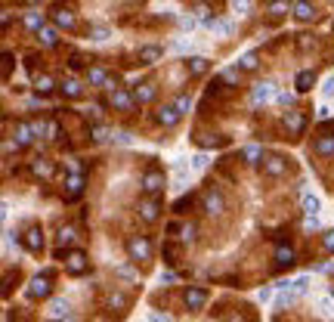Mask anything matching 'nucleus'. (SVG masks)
Masks as SVG:
<instances>
[{
	"label": "nucleus",
	"mask_w": 334,
	"mask_h": 322,
	"mask_svg": "<svg viewBox=\"0 0 334 322\" xmlns=\"http://www.w3.org/2000/svg\"><path fill=\"white\" fill-rule=\"evenodd\" d=\"M127 254L133 264H146V260H152V245H149L146 235H130L127 239Z\"/></svg>",
	"instance_id": "f257e3e1"
},
{
	"label": "nucleus",
	"mask_w": 334,
	"mask_h": 322,
	"mask_svg": "<svg viewBox=\"0 0 334 322\" xmlns=\"http://www.w3.org/2000/svg\"><path fill=\"white\" fill-rule=\"evenodd\" d=\"M201 208H204V214H223V211H226V198L220 196V192L217 189H207L204 196H201Z\"/></svg>",
	"instance_id": "f03ea898"
},
{
	"label": "nucleus",
	"mask_w": 334,
	"mask_h": 322,
	"mask_svg": "<svg viewBox=\"0 0 334 322\" xmlns=\"http://www.w3.org/2000/svg\"><path fill=\"white\" fill-rule=\"evenodd\" d=\"M183 304H186V310H201L204 304H207V291L201 285H192V288H186V294H183Z\"/></svg>",
	"instance_id": "7ed1b4c3"
},
{
	"label": "nucleus",
	"mask_w": 334,
	"mask_h": 322,
	"mask_svg": "<svg viewBox=\"0 0 334 322\" xmlns=\"http://www.w3.org/2000/svg\"><path fill=\"white\" fill-rule=\"evenodd\" d=\"M65 269H68L71 276H84L90 269V260L84 251H68V257H65Z\"/></svg>",
	"instance_id": "20e7f679"
},
{
	"label": "nucleus",
	"mask_w": 334,
	"mask_h": 322,
	"mask_svg": "<svg viewBox=\"0 0 334 322\" xmlns=\"http://www.w3.org/2000/svg\"><path fill=\"white\" fill-rule=\"evenodd\" d=\"M50 279H53V273H50V269L31 279V285H28V298H47L50 288H53V285H50Z\"/></svg>",
	"instance_id": "39448f33"
},
{
	"label": "nucleus",
	"mask_w": 334,
	"mask_h": 322,
	"mask_svg": "<svg viewBox=\"0 0 334 322\" xmlns=\"http://www.w3.org/2000/svg\"><path fill=\"white\" fill-rule=\"evenodd\" d=\"M108 103L118 108V112H130V108L136 106V96H133V93H127V90H121V87H115L112 96H108Z\"/></svg>",
	"instance_id": "423d86ee"
},
{
	"label": "nucleus",
	"mask_w": 334,
	"mask_h": 322,
	"mask_svg": "<svg viewBox=\"0 0 334 322\" xmlns=\"http://www.w3.org/2000/svg\"><path fill=\"white\" fill-rule=\"evenodd\" d=\"M272 96H275V84L263 81V84H257V87L250 90V106H263V103H269Z\"/></svg>",
	"instance_id": "0eeeda50"
},
{
	"label": "nucleus",
	"mask_w": 334,
	"mask_h": 322,
	"mask_svg": "<svg viewBox=\"0 0 334 322\" xmlns=\"http://www.w3.org/2000/svg\"><path fill=\"white\" fill-rule=\"evenodd\" d=\"M164 189V174L161 171H146L143 174V192L146 196H158Z\"/></svg>",
	"instance_id": "6e6552de"
},
{
	"label": "nucleus",
	"mask_w": 334,
	"mask_h": 322,
	"mask_svg": "<svg viewBox=\"0 0 334 322\" xmlns=\"http://www.w3.org/2000/svg\"><path fill=\"white\" fill-rule=\"evenodd\" d=\"M139 220H146V223H155L158 214H161V201L158 198H146V201H139Z\"/></svg>",
	"instance_id": "1a4fd4ad"
},
{
	"label": "nucleus",
	"mask_w": 334,
	"mask_h": 322,
	"mask_svg": "<svg viewBox=\"0 0 334 322\" xmlns=\"http://www.w3.org/2000/svg\"><path fill=\"white\" fill-rule=\"evenodd\" d=\"M108 310L118 313V316H124V313L130 310V298L124 291H112V294H108Z\"/></svg>",
	"instance_id": "9d476101"
},
{
	"label": "nucleus",
	"mask_w": 334,
	"mask_h": 322,
	"mask_svg": "<svg viewBox=\"0 0 334 322\" xmlns=\"http://www.w3.org/2000/svg\"><path fill=\"white\" fill-rule=\"evenodd\" d=\"M285 127H288V133H303V127H306V118H303V112H297V108H291V112L285 115Z\"/></svg>",
	"instance_id": "9b49d317"
},
{
	"label": "nucleus",
	"mask_w": 334,
	"mask_h": 322,
	"mask_svg": "<svg viewBox=\"0 0 334 322\" xmlns=\"http://www.w3.org/2000/svg\"><path fill=\"white\" fill-rule=\"evenodd\" d=\"M25 248H28L31 254H37L40 248H44V230H40V226H31V230L25 233Z\"/></svg>",
	"instance_id": "f8f14e48"
},
{
	"label": "nucleus",
	"mask_w": 334,
	"mask_h": 322,
	"mask_svg": "<svg viewBox=\"0 0 334 322\" xmlns=\"http://www.w3.org/2000/svg\"><path fill=\"white\" fill-rule=\"evenodd\" d=\"M180 108L177 106H164V108H158V124H164V127H177L180 124Z\"/></svg>",
	"instance_id": "ddd939ff"
},
{
	"label": "nucleus",
	"mask_w": 334,
	"mask_h": 322,
	"mask_svg": "<svg viewBox=\"0 0 334 322\" xmlns=\"http://www.w3.org/2000/svg\"><path fill=\"white\" fill-rule=\"evenodd\" d=\"M263 171L269 174V177H285V174H288V164H285V158L269 155V158L263 161Z\"/></svg>",
	"instance_id": "4468645a"
},
{
	"label": "nucleus",
	"mask_w": 334,
	"mask_h": 322,
	"mask_svg": "<svg viewBox=\"0 0 334 322\" xmlns=\"http://www.w3.org/2000/svg\"><path fill=\"white\" fill-rule=\"evenodd\" d=\"M31 140H34V130H31V124L19 121V124H16V146H28Z\"/></svg>",
	"instance_id": "2eb2a0df"
},
{
	"label": "nucleus",
	"mask_w": 334,
	"mask_h": 322,
	"mask_svg": "<svg viewBox=\"0 0 334 322\" xmlns=\"http://www.w3.org/2000/svg\"><path fill=\"white\" fill-rule=\"evenodd\" d=\"M53 22L59 25V28H74V25H78V19H74V13H71V10H62V6H59V10L53 13Z\"/></svg>",
	"instance_id": "dca6fc26"
},
{
	"label": "nucleus",
	"mask_w": 334,
	"mask_h": 322,
	"mask_svg": "<svg viewBox=\"0 0 334 322\" xmlns=\"http://www.w3.org/2000/svg\"><path fill=\"white\" fill-rule=\"evenodd\" d=\"M31 174H34V177H44V180H50V177H53V161H47V158L31 161Z\"/></svg>",
	"instance_id": "f3484780"
},
{
	"label": "nucleus",
	"mask_w": 334,
	"mask_h": 322,
	"mask_svg": "<svg viewBox=\"0 0 334 322\" xmlns=\"http://www.w3.org/2000/svg\"><path fill=\"white\" fill-rule=\"evenodd\" d=\"M313 152H316V155H325V158L334 155V137H319L313 143Z\"/></svg>",
	"instance_id": "a211bd4d"
},
{
	"label": "nucleus",
	"mask_w": 334,
	"mask_h": 322,
	"mask_svg": "<svg viewBox=\"0 0 334 322\" xmlns=\"http://www.w3.org/2000/svg\"><path fill=\"white\" fill-rule=\"evenodd\" d=\"M294 16H297L300 22H310L313 16H316V10H313L310 0H297V3H294Z\"/></svg>",
	"instance_id": "6ab92c4d"
},
{
	"label": "nucleus",
	"mask_w": 334,
	"mask_h": 322,
	"mask_svg": "<svg viewBox=\"0 0 334 322\" xmlns=\"http://www.w3.org/2000/svg\"><path fill=\"white\" fill-rule=\"evenodd\" d=\"M291 264H294V251L288 245H279L275 248V267H291Z\"/></svg>",
	"instance_id": "aec40b11"
},
{
	"label": "nucleus",
	"mask_w": 334,
	"mask_h": 322,
	"mask_svg": "<svg viewBox=\"0 0 334 322\" xmlns=\"http://www.w3.org/2000/svg\"><path fill=\"white\" fill-rule=\"evenodd\" d=\"M65 186H68V198H78L81 192H84V177H81L78 171H74V174L68 177V180H65Z\"/></svg>",
	"instance_id": "412c9836"
},
{
	"label": "nucleus",
	"mask_w": 334,
	"mask_h": 322,
	"mask_svg": "<svg viewBox=\"0 0 334 322\" xmlns=\"http://www.w3.org/2000/svg\"><path fill=\"white\" fill-rule=\"evenodd\" d=\"M207 28H211L217 37H229V35H232V22H229V19H214Z\"/></svg>",
	"instance_id": "4be33fe9"
},
{
	"label": "nucleus",
	"mask_w": 334,
	"mask_h": 322,
	"mask_svg": "<svg viewBox=\"0 0 334 322\" xmlns=\"http://www.w3.org/2000/svg\"><path fill=\"white\" fill-rule=\"evenodd\" d=\"M161 59V47H143L139 50V62L143 65H155Z\"/></svg>",
	"instance_id": "5701e85b"
},
{
	"label": "nucleus",
	"mask_w": 334,
	"mask_h": 322,
	"mask_svg": "<svg viewBox=\"0 0 334 322\" xmlns=\"http://www.w3.org/2000/svg\"><path fill=\"white\" fill-rule=\"evenodd\" d=\"M207 59L204 56H192V59H186V69H189V74H204L207 72Z\"/></svg>",
	"instance_id": "b1692460"
},
{
	"label": "nucleus",
	"mask_w": 334,
	"mask_h": 322,
	"mask_svg": "<svg viewBox=\"0 0 334 322\" xmlns=\"http://www.w3.org/2000/svg\"><path fill=\"white\" fill-rule=\"evenodd\" d=\"M133 96H136V103H152V99L158 96V87H155V84H143Z\"/></svg>",
	"instance_id": "393cba45"
},
{
	"label": "nucleus",
	"mask_w": 334,
	"mask_h": 322,
	"mask_svg": "<svg viewBox=\"0 0 334 322\" xmlns=\"http://www.w3.org/2000/svg\"><path fill=\"white\" fill-rule=\"evenodd\" d=\"M62 93H65L68 99H78L81 93H84V87H81V84L74 81V78H65V81H62Z\"/></svg>",
	"instance_id": "a878e982"
},
{
	"label": "nucleus",
	"mask_w": 334,
	"mask_h": 322,
	"mask_svg": "<svg viewBox=\"0 0 334 322\" xmlns=\"http://www.w3.org/2000/svg\"><path fill=\"white\" fill-rule=\"evenodd\" d=\"M87 84H93V87H105L108 84V74L102 69H87Z\"/></svg>",
	"instance_id": "bb28decb"
},
{
	"label": "nucleus",
	"mask_w": 334,
	"mask_h": 322,
	"mask_svg": "<svg viewBox=\"0 0 334 322\" xmlns=\"http://www.w3.org/2000/svg\"><path fill=\"white\" fill-rule=\"evenodd\" d=\"M313 81H316L313 72H300L297 78H294V87H297L300 93H306V90H313Z\"/></svg>",
	"instance_id": "cd10ccee"
},
{
	"label": "nucleus",
	"mask_w": 334,
	"mask_h": 322,
	"mask_svg": "<svg viewBox=\"0 0 334 322\" xmlns=\"http://www.w3.org/2000/svg\"><path fill=\"white\" fill-rule=\"evenodd\" d=\"M37 37H40V44H44V47H56V40H59V35H56V28H47V25H44V28L37 31Z\"/></svg>",
	"instance_id": "c85d7f7f"
},
{
	"label": "nucleus",
	"mask_w": 334,
	"mask_h": 322,
	"mask_svg": "<svg viewBox=\"0 0 334 322\" xmlns=\"http://www.w3.org/2000/svg\"><path fill=\"white\" fill-rule=\"evenodd\" d=\"M25 28L40 31L44 28V13H25Z\"/></svg>",
	"instance_id": "c756f323"
},
{
	"label": "nucleus",
	"mask_w": 334,
	"mask_h": 322,
	"mask_svg": "<svg viewBox=\"0 0 334 322\" xmlns=\"http://www.w3.org/2000/svg\"><path fill=\"white\" fill-rule=\"evenodd\" d=\"M319 208H322V201L316 198L313 192H306V196H303V211H306V214H319Z\"/></svg>",
	"instance_id": "7c9ffc66"
},
{
	"label": "nucleus",
	"mask_w": 334,
	"mask_h": 322,
	"mask_svg": "<svg viewBox=\"0 0 334 322\" xmlns=\"http://www.w3.org/2000/svg\"><path fill=\"white\" fill-rule=\"evenodd\" d=\"M50 313H53L56 319H68V313H71V307L65 301H53V307H50Z\"/></svg>",
	"instance_id": "2f4dec72"
},
{
	"label": "nucleus",
	"mask_w": 334,
	"mask_h": 322,
	"mask_svg": "<svg viewBox=\"0 0 334 322\" xmlns=\"http://www.w3.org/2000/svg\"><path fill=\"white\" fill-rule=\"evenodd\" d=\"M241 155H245V161H248V164H257V161L263 158V149H260V146H248L245 152H241Z\"/></svg>",
	"instance_id": "473e14b6"
},
{
	"label": "nucleus",
	"mask_w": 334,
	"mask_h": 322,
	"mask_svg": "<svg viewBox=\"0 0 334 322\" xmlns=\"http://www.w3.org/2000/svg\"><path fill=\"white\" fill-rule=\"evenodd\" d=\"M161 254H164V260H167L170 267H173V264H180V248H177V245H164V251H161Z\"/></svg>",
	"instance_id": "72a5a7b5"
},
{
	"label": "nucleus",
	"mask_w": 334,
	"mask_h": 322,
	"mask_svg": "<svg viewBox=\"0 0 334 322\" xmlns=\"http://www.w3.org/2000/svg\"><path fill=\"white\" fill-rule=\"evenodd\" d=\"M195 16H198V19H201L204 25H211V22H214V13H211V6H204V3H198V6H195Z\"/></svg>",
	"instance_id": "f704fd0d"
},
{
	"label": "nucleus",
	"mask_w": 334,
	"mask_h": 322,
	"mask_svg": "<svg viewBox=\"0 0 334 322\" xmlns=\"http://www.w3.org/2000/svg\"><path fill=\"white\" fill-rule=\"evenodd\" d=\"M238 65H241L245 72H254V69H257V53H245V56L238 59Z\"/></svg>",
	"instance_id": "c9c22d12"
},
{
	"label": "nucleus",
	"mask_w": 334,
	"mask_h": 322,
	"mask_svg": "<svg viewBox=\"0 0 334 322\" xmlns=\"http://www.w3.org/2000/svg\"><path fill=\"white\" fill-rule=\"evenodd\" d=\"M180 233H183V235H180L183 242H195V233H198V226H195V223H186V226H180Z\"/></svg>",
	"instance_id": "e433bc0d"
},
{
	"label": "nucleus",
	"mask_w": 334,
	"mask_h": 322,
	"mask_svg": "<svg viewBox=\"0 0 334 322\" xmlns=\"http://www.w3.org/2000/svg\"><path fill=\"white\" fill-rule=\"evenodd\" d=\"M229 3L238 16H250V0H229Z\"/></svg>",
	"instance_id": "4c0bfd02"
},
{
	"label": "nucleus",
	"mask_w": 334,
	"mask_h": 322,
	"mask_svg": "<svg viewBox=\"0 0 334 322\" xmlns=\"http://www.w3.org/2000/svg\"><path fill=\"white\" fill-rule=\"evenodd\" d=\"M90 137H93L96 143H105V140H108V127H105V124H96L93 130H90Z\"/></svg>",
	"instance_id": "58836bf2"
},
{
	"label": "nucleus",
	"mask_w": 334,
	"mask_h": 322,
	"mask_svg": "<svg viewBox=\"0 0 334 322\" xmlns=\"http://www.w3.org/2000/svg\"><path fill=\"white\" fill-rule=\"evenodd\" d=\"M90 40H96V44H102V40H108V28H90Z\"/></svg>",
	"instance_id": "ea45409f"
},
{
	"label": "nucleus",
	"mask_w": 334,
	"mask_h": 322,
	"mask_svg": "<svg viewBox=\"0 0 334 322\" xmlns=\"http://www.w3.org/2000/svg\"><path fill=\"white\" fill-rule=\"evenodd\" d=\"M34 87H37V93H50V90H53V78H47V74H40Z\"/></svg>",
	"instance_id": "a19ab883"
},
{
	"label": "nucleus",
	"mask_w": 334,
	"mask_h": 322,
	"mask_svg": "<svg viewBox=\"0 0 334 322\" xmlns=\"http://www.w3.org/2000/svg\"><path fill=\"white\" fill-rule=\"evenodd\" d=\"M269 13H272V16H285V13H288V3H285V0H272V3H269Z\"/></svg>",
	"instance_id": "79ce46f5"
},
{
	"label": "nucleus",
	"mask_w": 334,
	"mask_h": 322,
	"mask_svg": "<svg viewBox=\"0 0 334 322\" xmlns=\"http://www.w3.org/2000/svg\"><path fill=\"white\" fill-rule=\"evenodd\" d=\"M74 242V230H71V226H62V230H59V245H71Z\"/></svg>",
	"instance_id": "37998d69"
},
{
	"label": "nucleus",
	"mask_w": 334,
	"mask_h": 322,
	"mask_svg": "<svg viewBox=\"0 0 334 322\" xmlns=\"http://www.w3.org/2000/svg\"><path fill=\"white\" fill-rule=\"evenodd\" d=\"M322 248L328 251V254H334V230H328V233H322Z\"/></svg>",
	"instance_id": "c03bdc74"
},
{
	"label": "nucleus",
	"mask_w": 334,
	"mask_h": 322,
	"mask_svg": "<svg viewBox=\"0 0 334 322\" xmlns=\"http://www.w3.org/2000/svg\"><path fill=\"white\" fill-rule=\"evenodd\" d=\"M173 106H177V108H180V115H186V112H189V108H192V99L186 96V93H183V96H177V103H173Z\"/></svg>",
	"instance_id": "a18cd8bd"
},
{
	"label": "nucleus",
	"mask_w": 334,
	"mask_h": 322,
	"mask_svg": "<svg viewBox=\"0 0 334 322\" xmlns=\"http://www.w3.org/2000/svg\"><path fill=\"white\" fill-rule=\"evenodd\" d=\"M275 99H279L282 106H291V103H294V93H288V90H275Z\"/></svg>",
	"instance_id": "49530a36"
},
{
	"label": "nucleus",
	"mask_w": 334,
	"mask_h": 322,
	"mask_svg": "<svg viewBox=\"0 0 334 322\" xmlns=\"http://www.w3.org/2000/svg\"><path fill=\"white\" fill-rule=\"evenodd\" d=\"M195 19H198V16H180V28L192 31V28H195Z\"/></svg>",
	"instance_id": "de8ad7c7"
},
{
	"label": "nucleus",
	"mask_w": 334,
	"mask_h": 322,
	"mask_svg": "<svg viewBox=\"0 0 334 322\" xmlns=\"http://www.w3.org/2000/svg\"><path fill=\"white\" fill-rule=\"evenodd\" d=\"M192 167H195V171H204V167H207V155H204V152H198V155L192 158Z\"/></svg>",
	"instance_id": "09e8293b"
},
{
	"label": "nucleus",
	"mask_w": 334,
	"mask_h": 322,
	"mask_svg": "<svg viewBox=\"0 0 334 322\" xmlns=\"http://www.w3.org/2000/svg\"><path fill=\"white\" fill-rule=\"evenodd\" d=\"M31 130H34V137H47V124L44 121H31Z\"/></svg>",
	"instance_id": "8fccbe9b"
},
{
	"label": "nucleus",
	"mask_w": 334,
	"mask_h": 322,
	"mask_svg": "<svg viewBox=\"0 0 334 322\" xmlns=\"http://www.w3.org/2000/svg\"><path fill=\"white\" fill-rule=\"evenodd\" d=\"M56 137H59V124L50 121V124H47V140H56Z\"/></svg>",
	"instance_id": "3c124183"
},
{
	"label": "nucleus",
	"mask_w": 334,
	"mask_h": 322,
	"mask_svg": "<svg viewBox=\"0 0 334 322\" xmlns=\"http://www.w3.org/2000/svg\"><path fill=\"white\" fill-rule=\"evenodd\" d=\"M306 285H310V282H306V279H303V276H300V279H297V282H291V288H294V291H297V294H300V291H306Z\"/></svg>",
	"instance_id": "603ef678"
},
{
	"label": "nucleus",
	"mask_w": 334,
	"mask_h": 322,
	"mask_svg": "<svg viewBox=\"0 0 334 322\" xmlns=\"http://www.w3.org/2000/svg\"><path fill=\"white\" fill-rule=\"evenodd\" d=\"M149 322H173V319L164 316V313H149Z\"/></svg>",
	"instance_id": "864d4df0"
},
{
	"label": "nucleus",
	"mask_w": 334,
	"mask_h": 322,
	"mask_svg": "<svg viewBox=\"0 0 334 322\" xmlns=\"http://www.w3.org/2000/svg\"><path fill=\"white\" fill-rule=\"evenodd\" d=\"M223 81H226V84H238V72H223Z\"/></svg>",
	"instance_id": "5fc2aeb1"
},
{
	"label": "nucleus",
	"mask_w": 334,
	"mask_h": 322,
	"mask_svg": "<svg viewBox=\"0 0 334 322\" xmlns=\"http://www.w3.org/2000/svg\"><path fill=\"white\" fill-rule=\"evenodd\" d=\"M322 93H325V96H334V74H331L328 81H325V87H322Z\"/></svg>",
	"instance_id": "6e6d98bb"
},
{
	"label": "nucleus",
	"mask_w": 334,
	"mask_h": 322,
	"mask_svg": "<svg viewBox=\"0 0 334 322\" xmlns=\"http://www.w3.org/2000/svg\"><path fill=\"white\" fill-rule=\"evenodd\" d=\"M319 310L325 313V316H331V313H334V310H331V304H328V301H319Z\"/></svg>",
	"instance_id": "4d7b16f0"
},
{
	"label": "nucleus",
	"mask_w": 334,
	"mask_h": 322,
	"mask_svg": "<svg viewBox=\"0 0 334 322\" xmlns=\"http://www.w3.org/2000/svg\"><path fill=\"white\" fill-rule=\"evenodd\" d=\"M115 137H118L121 146H127V143H130V133H115Z\"/></svg>",
	"instance_id": "13d9d810"
},
{
	"label": "nucleus",
	"mask_w": 334,
	"mask_h": 322,
	"mask_svg": "<svg viewBox=\"0 0 334 322\" xmlns=\"http://www.w3.org/2000/svg\"><path fill=\"white\" fill-rule=\"evenodd\" d=\"M269 298H272V288H263V291H260V301L266 304V301H269Z\"/></svg>",
	"instance_id": "bf43d9fd"
},
{
	"label": "nucleus",
	"mask_w": 334,
	"mask_h": 322,
	"mask_svg": "<svg viewBox=\"0 0 334 322\" xmlns=\"http://www.w3.org/2000/svg\"><path fill=\"white\" fill-rule=\"evenodd\" d=\"M118 276H124V279H130V276H133V269H130V267H121V269H118Z\"/></svg>",
	"instance_id": "052dcab7"
},
{
	"label": "nucleus",
	"mask_w": 334,
	"mask_h": 322,
	"mask_svg": "<svg viewBox=\"0 0 334 322\" xmlns=\"http://www.w3.org/2000/svg\"><path fill=\"white\" fill-rule=\"evenodd\" d=\"M62 322H78V319H71V316H68V319H62Z\"/></svg>",
	"instance_id": "680f3d73"
},
{
	"label": "nucleus",
	"mask_w": 334,
	"mask_h": 322,
	"mask_svg": "<svg viewBox=\"0 0 334 322\" xmlns=\"http://www.w3.org/2000/svg\"><path fill=\"white\" fill-rule=\"evenodd\" d=\"M25 3H40V0H25Z\"/></svg>",
	"instance_id": "e2e57ef3"
},
{
	"label": "nucleus",
	"mask_w": 334,
	"mask_h": 322,
	"mask_svg": "<svg viewBox=\"0 0 334 322\" xmlns=\"http://www.w3.org/2000/svg\"><path fill=\"white\" fill-rule=\"evenodd\" d=\"M331 298H334V288H331Z\"/></svg>",
	"instance_id": "0e129e2a"
}]
</instances>
